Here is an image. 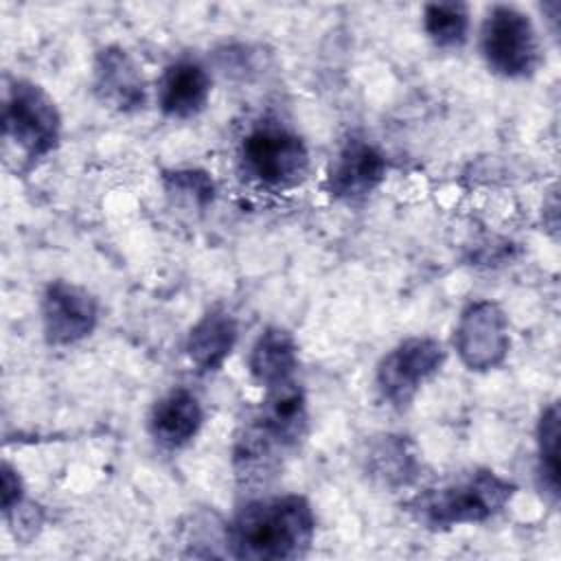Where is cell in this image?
I'll return each mask as SVG.
<instances>
[{"instance_id": "4fadbf2b", "label": "cell", "mask_w": 561, "mask_h": 561, "mask_svg": "<svg viewBox=\"0 0 561 561\" xmlns=\"http://www.w3.org/2000/svg\"><path fill=\"white\" fill-rule=\"evenodd\" d=\"M204 423L199 399L186 388H173L156 401L149 414V432L156 443L178 449L191 443Z\"/></svg>"}, {"instance_id": "7c38bea8", "label": "cell", "mask_w": 561, "mask_h": 561, "mask_svg": "<svg viewBox=\"0 0 561 561\" xmlns=\"http://www.w3.org/2000/svg\"><path fill=\"white\" fill-rule=\"evenodd\" d=\"M210 96V77L193 59H180L164 68L158 81V105L169 118H193Z\"/></svg>"}, {"instance_id": "9a60e30c", "label": "cell", "mask_w": 561, "mask_h": 561, "mask_svg": "<svg viewBox=\"0 0 561 561\" xmlns=\"http://www.w3.org/2000/svg\"><path fill=\"white\" fill-rule=\"evenodd\" d=\"M248 368L263 388L294 381V373L298 370V344L294 335L280 327H267L250 351Z\"/></svg>"}, {"instance_id": "30bf717a", "label": "cell", "mask_w": 561, "mask_h": 561, "mask_svg": "<svg viewBox=\"0 0 561 561\" xmlns=\"http://www.w3.org/2000/svg\"><path fill=\"white\" fill-rule=\"evenodd\" d=\"M383 153L362 138L346 140L327 173V188L340 202H359L368 197L386 178Z\"/></svg>"}, {"instance_id": "52a82bcc", "label": "cell", "mask_w": 561, "mask_h": 561, "mask_svg": "<svg viewBox=\"0 0 561 561\" xmlns=\"http://www.w3.org/2000/svg\"><path fill=\"white\" fill-rule=\"evenodd\" d=\"M445 348L434 337H408L377 366V390L394 408H405L419 388L445 364Z\"/></svg>"}, {"instance_id": "5b68a950", "label": "cell", "mask_w": 561, "mask_h": 561, "mask_svg": "<svg viewBox=\"0 0 561 561\" xmlns=\"http://www.w3.org/2000/svg\"><path fill=\"white\" fill-rule=\"evenodd\" d=\"M239 160L250 180L270 188L294 186L309 169V151L302 138L276 123L250 129L241 140Z\"/></svg>"}, {"instance_id": "ac0fdd59", "label": "cell", "mask_w": 561, "mask_h": 561, "mask_svg": "<svg viewBox=\"0 0 561 561\" xmlns=\"http://www.w3.org/2000/svg\"><path fill=\"white\" fill-rule=\"evenodd\" d=\"M537 471L541 489L557 500L559 495V408L550 403L537 425Z\"/></svg>"}, {"instance_id": "2e32d148", "label": "cell", "mask_w": 561, "mask_h": 561, "mask_svg": "<svg viewBox=\"0 0 561 561\" xmlns=\"http://www.w3.org/2000/svg\"><path fill=\"white\" fill-rule=\"evenodd\" d=\"M368 473L386 486H405L416 476V458L403 436H383L366 456Z\"/></svg>"}, {"instance_id": "7a4b0ae2", "label": "cell", "mask_w": 561, "mask_h": 561, "mask_svg": "<svg viewBox=\"0 0 561 561\" xmlns=\"http://www.w3.org/2000/svg\"><path fill=\"white\" fill-rule=\"evenodd\" d=\"M307 434V401L300 383L287 381L265 388V399L243 423L234 440L239 476L265 478L280 458L298 447Z\"/></svg>"}, {"instance_id": "3957f363", "label": "cell", "mask_w": 561, "mask_h": 561, "mask_svg": "<svg viewBox=\"0 0 561 561\" xmlns=\"http://www.w3.org/2000/svg\"><path fill=\"white\" fill-rule=\"evenodd\" d=\"M517 486L491 469H476L438 489H427L410 502L419 524L447 530L460 524H480L495 517L515 495Z\"/></svg>"}, {"instance_id": "9c48e42d", "label": "cell", "mask_w": 561, "mask_h": 561, "mask_svg": "<svg viewBox=\"0 0 561 561\" xmlns=\"http://www.w3.org/2000/svg\"><path fill=\"white\" fill-rule=\"evenodd\" d=\"M99 320L94 296L68 280H53L42 298L44 337L53 346H68L88 337Z\"/></svg>"}, {"instance_id": "ffe728a7", "label": "cell", "mask_w": 561, "mask_h": 561, "mask_svg": "<svg viewBox=\"0 0 561 561\" xmlns=\"http://www.w3.org/2000/svg\"><path fill=\"white\" fill-rule=\"evenodd\" d=\"M20 502H22V480L9 465H4L2 467V511L9 515L20 506Z\"/></svg>"}, {"instance_id": "ba28073f", "label": "cell", "mask_w": 561, "mask_h": 561, "mask_svg": "<svg viewBox=\"0 0 561 561\" xmlns=\"http://www.w3.org/2000/svg\"><path fill=\"white\" fill-rule=\"evenodd\" d=\"M454 346L469 370L500 366L511 346L506 313L491 300L471 302L458 320Z\"/></svg>"}, {"instance_id": "8992f818", "label": "cell", "mask_w": 561, "mask_h": 561, "mask_svg": "<svg viewBox=\"0 0 561 561\" xmlns=\"http://www.w3.org/2000/svg\"><path fill=\"white\" fill-rule=\"evenodd\" d=\"M486 66L506 79H524L539 66L537 31L526 13L508 4L489 9L480 28Z\"/></svg>"}, {"instance_id": "d6986e66", "label": "cell", "mask_w": 561, "mask_h": 561, "mask_svg": "<svg viewBox=\"0 0 561 561\" xmlns=\"http://www.w3.org/2000/svg\"><path fill=\"white\" fill-rule=\"evenodd\" d=\"M167 193L197 208H206L215 199V182L202 169H178L162 175Z\"/></svg>"}, {"instance_id": "8fae6325", "label": "cell", "mask_w": 561, "mask_h": 561, "mask_svg": "<svg viewBox=\"0 0 561 561\" xmlns=\"http://www.w3.org/2000/svg\"><path fill=\"white\" fill-rule=\"evenodd\" d=\"M94 94L118 112H136L145 105V81L134 59L118 46L99 50L94 61Z\"/></svg>"}, {"instance_id": "6da1fadb", "label": "cell", "mask_w": 561, "mask_h": 561, "mask_svg": "<svg viewBox=\"0 0 561 561\" xmlns=\"http://www.w3.org/2000/svg\"><path fill=\"white\" fill-rule=\"evenodd\" d=\"M316 535L307 497L272 495L243 504L226 528V546L237 559L283 561L302 557Z\"/></svg>"}, {"instance_id": "e0dca14e", "label": "cell", "mask_w": 561, "mask_h": 561, "mask_svg": "<svg viewBox=\"0 0 561 561\" xmlns=\"http://www.w3.org/2000/svg\"><path fill=\"white\" fill-rule=\"evenodd\" d=\"M423 28L438 48H458L467 39L469 11L462 2H432L423 9Z\"/></svg>"}, {"instance_id": "5bb4252c", "label": "cell", "mask_w": 561, "mask_h": 561, "mask_svg": "<svg viewBox=\"0 0 561 561\" xmlns=\"http://www.w3.org/2000/svg\"><path fill=\"white\" fill-rule=\"evenodd\" d=\"M237 322L224 309H213L191 329L186 355L199 373H213L224 366L237 344Z\"/></svg>"}, {"instance_id": "277c9868", "label": "cell", "mask_w": 561, "mask_h": 561, "mask_svg": "<svg viewBox=\"0 0 561 561\" xmlns=\"http://www.w3.org/2000/svg\"><path fill=\"white\" fill-rule=\"evenodd\" d=\"M4 140L22 151L28 164L48 156L61 134V116L53 99L33 81L15 79L2 107Z\"/></svg>"}]
</instances>
